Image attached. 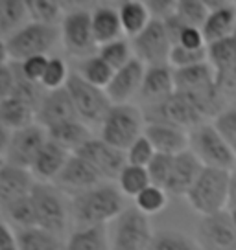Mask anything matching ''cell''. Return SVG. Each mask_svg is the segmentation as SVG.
Instances as JSON below:
<instances>
[{"label": "cell", "mask_w": 236, "mask_h": 250, "mask_svg": "<svg viewBox=\"0 0 236 250\" xmlns=\"http://www.w3.org/2000/svg\"><path fill=\"white\" fill-rule=\"evenodd\" d=\"M47 142V129L41 127L39 124H33L26 129L15 131L11 136V142H9L8 153H6V164L30 169L35 156L39 155V151Z\"/></svg>", "instance_id": "cell-14"}, {"label": "cell", "mask_w": 236, "mask_h": 250, "mask_svg": "<svg viewBox=\"0 0 236 250\" xmlns=\"http://www.w3.org/2000/svg\"><path fill=\"white\" fill-rule=\"evenodd\" d=\"M173 79H175V92H201L216 85V70L207 61L189 68L173 70Z\"/></svg>", "instance_id": "cell-24"}, {"label": "cell", "mask_w": 236, "mask_h": 250, "mask_svg": "<svg viewBox=\"0 0 236 250\" xmlns=\"http://www.w3.org/2000/svg\"><path fill=\"white\" fill-rule=\"evenodd\" d=\"M124 208V195L113 184H98L79 195L72 197L71 213L79 228L105 227L117 219Z\"/></svg>", "instance_id": "cell-1"}, {"label": "cell", "mask_w": 236, "mask_h": 250, "mask_svg": "<svg viewBox=\"0 0 236 250\" xmlns=\"http://www.w3.org/2000/svg\"><path fill=\"white\" fill-rule=\"evenodd\" d=\"M117 182H118V189L122 191V195L126 197H137L148 186H151L148 169L131 164H126V167L118 175Z\"/></svg>", "instance_id": "cell-35"}, {"label": "cell", "mask_w": 236, "mask_h": 250, "mask_svg": "<svg viewBox=\"0 0 236 250\" xmlns=\"http://www.w3.org/2000/svg\"><path fill=\"white\" fill-rule=\"evenodd\" d=\"M148 250H201L199 243L177 230H159L153 234Z\"/></svg>", "instance_id": "cell-37"}, {"label": "cell", "mask_w": 236, "mask_h": 250, "mask_svg": "<svg viewBox=\"0 0 236 250\" xmlns=\"http://www.w3.org/2000/svg\"><path fill=\"white\" fill-rule=\"evenodd\" d=\"M155 155H157V151H155V147L151 146V142L144 134H142L141 138H137L126 151L127 164L139 166V167H148V164L153 160Z\"/></svg>", "instance_id": "cell-43"}, {"label": "cell", "mask_w": 236, "mask_h": 250, "mask_svg": "<svg viewBox=\"0 0 236 250\" xmlns=\"http://www.w3.org/2000/svg\"><path fill=\"white\" fill-rule=\"evenodd\" d=\"M0 250H19L17 235L11 232V228L0 217Z\"/></svg>", "instance_id": "cell-51"}, {"label": "cell", "mask_w": 236, "mask_h": 250, "mask_svg": "<svg viewBox=\"0 0 236 250\" xmlns=\"http://www.w3.org/2000/svg\"><path fill=\"white\" fill-rule=\"evenodd\" d=\"M9 50H8V42L0 39V66H6L9 64Z\"/></svg>", "instance_id": "cell-54"}, {"label": "cell", "mask_w": 236, "mask_h": 250, "mask_svg": "<svg viewBox=\"0 0 236 250\" xmlns=\"http://www.w3.org/2000/svg\"><path fill=\"white\" fill-rule=\"evenodd\" d=\"M146 6H148L151 19H155V21H166L168 17H172L175 13L177 2L175 0H148Z\"/></svg>", "instance_id": "cell-50"}, {"label": "cell", "mask_w": 236, "mask_h": 250, "mask_svg": "<svg viewBox=\"0 0 236 250\" xmlns=\"http://www.w3.org/2000/svg\"><path fill=\"white\" fill-rule=\"evenodd\" d=\"M207 61L212 66L216 74L231 72L236 68V37L216 41L207 44Z\"/></svg>", "instance_id": "cell-31"}, {"label": "cell", "mask_w": 236, "mask_h": 250, "mask_svg": "<svg viewBox=\"0 0 236 250\" xmlns=\"http://www.w3.org/2000/svg\"><path fill=\"white\" fill-rule=\"evenodd\" d=\"M227 210H236V169L231 171V182H229V203Z\"/></svg>", "instance_id": "cell-53"}, {"label": "cell", "mask_w": 236, "mask_h": 250, "mask_svg": "<svg viewBox=\"0 0 236 250\" xmlns=\"http://www.w3.org/2000/svg\"><path fill=\"white\" fill-rule=\"evenodd\" d=\"M190 151L201 160L205 167H216L225 171L236 169L235 151L229 147L227 142L221 138V134L211 124H203L192 129Z\"/></svg>", "instance_id": "cell-5"}, {"label": "cell", "mask_w": 236, "mask_h": 250, "mask_svg": "<svg viewBox=\"0 0 236 250\" xmlns=\"http://www.w3.org/2000/svg\"><path fill=\"white\" fill-rule=\"evenodd\" d=\"M71 120H79V118L76 114L69 90L59 88V90H52V92L45 94L39 109H37L35 124H39L41 127H45L48 131L55 125L71 122Z\"/></svg>", "instance_id": "cell-18"}, {"label": "cell", "mask_w": 236, "mask_h": 250, "mask_svg": "<svg viewBox=\"0 0 236 250\" xmlns=\"http://www.w3.org/2000/svg\"><path fill=\"white\" fill-rule=\"evenodd\" d=\"M48 140L59 144L63 149H67L69 153H76L78 149H81L89 140H93L91 136V129L89 125L83 124L81 120H71L48 129Z\"/></svg>", "instance_id": "cell-26"}, {"label": "cell", "mask_w": 236, "mask_h": 250, "mask_svg": "<svg viewBox=\"0 0 236 250\" xmlns=\"http://www.w3.org/2000/svg\"><path fill=\"white\" fill-rule=\"evenodd\" d=\"M65 88L71 94L76 114L83 124L102 125L103 118L107 116L109 109L113 107V103L103 88L89 85L79 74H71Z\"/></svg>", "instance_id": "cell-6"}, {"label": "cell", "mask_w": 236, "mask_h": 250, "mask_svg": "<svg viewBox=\"0 0 236 250\" xmlns=\"http://www.w3.org/2000/svg\"><path fill=\"white\" fill-rule=\"evenodd\" d=\"M235 37H236V31H235Z\"/></svg>", "instance_id": "cell-58"}, {"label": "cell", "mask_w": 236, "mask_h": 250, "mask_svg": "<svg viewBox=\"0 0 236 250\" xmlns=\"http://www.w3.org/2000/svg\"><path fill=\"white\" fill-rule=\"evenodd\" d=\"M11 225H15L19 230H28V228L37 227V213H35V204H33L32 193L17 199L13 203L6 204L0 208Z\"/></svg>", "instance_id": "cell-32"}, {"label": "cell", "mask_w": 236, "mask_h": 250, "mask_svg": "<svg viewBox=\"0 0 236 250\" xmlns=\"http://www.w3.org/2000/svg\"><path fill=\"white\" fill-rule=\"evenodd\" d=\"M98 55H100L115 72L120 70V68H124L127 62L135 57L133 46H131V42L126 39L113 41V42H107V44L100 46Z\"/></svg>", "instance_id": "cell-38"}, {"label": "cell", "mask_w": 236, "mask_h": 250, "mask_svg": "<svg viewBox=\"0 0 236 250\" xmlns=\"http://www.w3.org/2000/svg\"><path fill=\"white\" fill-rule=\"evenodd\" d=\"M166 206H168V193H166V189L165 188L153 186V184L135 197V208L141 210L148 217L163 211Z\"/></svg>", "instance_id": "cell-39"}, {"label": "cell", "mask_w": 236, "mask_h": 250, "mask_svg": "<svg viewBox=\"0 0 236 250\" xmlns=\"http://www.w3.org/2000/svg\"><path fill=\"white\" fill-rule=\"evenodd\" d=\"M59 39H61L59 28L26 22L13 35H9L6 42H8L9 57L15 62H23L28 57L47 55Z\"/></svg>", "instance_id": "cell-4"}, {"label": "cell", "mask_w": 236, "mask_h": 250, "mask_svg": "<svg viewBox=\"0 0 236 250\" xmlns=\"http://www.w3.org/2000/svg\"><path fill=\"white\" fill-rule=\"evenodd\" d=\"M209 13L211 11L207 8L205 0H177L175 15L179 17L187 26H194V28L201 30Z\"/></svg>", "instance_id": "cell-40"}, {"label": "cell", "mask_w": 236, "mask_h": 250, "mask_svg": "<svg viewBox=\"0 0 236 250\" xmlns=\"http://www.w3.org/2000/svg\"><path fill=\"white\" fill-rule=\"evenodd\" d=\"M144 120H146V124H166L173 125V127H181L185 131L203 125L201 114L194 109V105L181 92L172 94L170 98L153 103V105H146Z\"/></svg>", "instance_id": "cell-8"}, {"label": "cell", "mask_w": 236, "mask_h": 250, "mask_svg": "<svg viewBox=\"0 0 236 250\" xmlns=\"http://www.w3.org/2000/svg\"><path fill=\"white\" fill-rule=\"evenodd\" d=\"M74 155L85 158L87 162L100 173V177L107 180L118 179L120 171H122L127 164L126 151H120V149L113 147L107 142H103L102 138H93V140H89L85 146L81 149H78Z\"/></svg>", "instance_id": "cell-13"}, {"label": "cell", "mask_w": 236, "mask_h": 250, "mask_svg": "<svg viewBox=\"0 0 236 250\" xmlns=\"http://www.w3.org/2000/svg\"><path fill=\"white\" fill-rule=\"evenodd\" d=\"M28 19L26 2L23 0H0V39L2 35H13L19 28L24 26Z\"/></svg>", "instance_id": "cell-34"}, {"label": "cell", "mask_w": 236, "mask_h": 250, "mask_svg": "<svg viewBox=\"0 0 236 250\" xmlns=\"http://www.w3.org/2000/svg\"><path fill=\"white\" fill-rule=\"evenodd\" d=\"M69 78H71V74H69L65 59H61V57H48V64L47 70H45V76L41 79V86L47 92L59 90V88L67 86Z\"/></svg>", "instance_id": "cell-41"}, {"label": "cell", "mask_w": 236, "mask_h": 250, "mask_svg": "<svg viewBox=\"0 0 236 250\" xmlns=\"http://www.w3.org/2000/svg\"><path fill=\"white\" fill-rule=\"evenodd\" d=\"M212 125L236 155V107H229L223 110L220 116L214 120Z\"/></svg>", "instance_id": "cell-45"}, {"label": "cell", "mask_w": 236, "mask_h": 250, "mask_svg": "<svg viewBox=\"0 0 236 250\" xmlns=\"http://www.w3.org/2000/svg\"><path fill=\"white\" fill-rule=\"evenodd\" d=\"M118 15H120L122 30L131 39H135L137 35H141L142 31L148 28V24L151 22V15L150 11H148L146 2H139V0L120 2Z\"/></svg>", "instance_id": "cell-28"}, {"label": "cell", "mask_w": 236, "mask_h": 250, "mask_svg": "<svg viewBox=\"0 0 236 250\" xmlns=\"http://www.w3.org/2000/svg\"><path fill=\"white\" fill-rule=\"evenodd\" d=\"M144 136L151 142L157 153L163 155H179L189 151L190 147V134L181 129L166 124H146Z\"/></svg>", "instance_id": "cell-20"}, {"label": "cell", "mask_w": 236, "mask_h": 250, "mask_svg": "<svg viewBox=\"0 0 236 250\" xmlns=\"http://www.w3.org/2000/svg\"><path fill=\"white\" fill-rule=\"evenodd\" d=\"M91 22H93V35L98 46L122 39L124 30H122L118 9L111 6H98L91 13Z\"/></svg>", "instance_id": "cell-25"}, {"label": "cell", "mask_w": 236, "mask_h": 250, "mask_svg": "<svg viewBox=\"0 0 236 250\" xmlns=\"http://www.w3.org/2000/svg\"><path fill=\"white\" fill-rule=\"evenodd\" d=\"M61 42L65 50L74 57H93L98 54L100 46L93 35L91 13L85 9H72L65 15L61 22Z\"/></svg>", "instance_id": "cell-10"}, {"label": "cell", "mask_w": 236, "mask_h": 250, "mask_svg": "<svg viewBox=\"0 0 236 250\" xmlns=\"http://www.w3.org/2000/svg\"><path fill=\"white\" fill-rule=\"evenodd\" d=\"M146 68L148 66L141 59L133 57L124 68L115 72L109 86L105 88V94H107V98L111 100L113 105L129 103L135 96L141 94V86H142V81H144Z\"/></svg>", "instance_id": "cell-16"}, {"label": "cell", "mask_w": 236, "mask_h": 250, "mask_svg": "<svg viewBox=\"0 0 236 250\" xmlns=\"http://www.w3.org/2000/svg\"><path fill=\"white\" fill-rule=\"evenodd\" d=\"M216 86L229 107H236V68L231 72L216 74Z\"/></svg>", "instance_id": "cell-47"}, {"label": "cell", "mask_w": 236, "mask_h": 250, "mask_svg": "<svg viewBox=\"0 0 236 250\" xmlns=\"http://www.w3.org/2000/svg\"><path fill=\"white\" fill-rule=\"evenodd\" d=\"M69 158H71V153L67 149H63L55 142L48 140L39 151V155L35 156L30 171L41 182L50 184V182H54L59 177V173L63 171V167L69 162Z\"/></svg>", "instance_id": "cell-22"}, {"label": "cell", "mask_w": 236, "mask_h": 250, "mask_svg": "<svg viewBox=\"0 0 236 250\" xmlns=\"http://www.w3.org/2000/svg\"><path fill=\"white\" fill-rule=\"evenodd\" d=\"M201 62H207V48H203V50H187L183 46H172L168 64L173 70L189 68V66L201 64Z\"/></svg>", "instance_id": "cell-42"}, {"label": "cell", "mask_w": 236, "mask_h": 250, "mask_svg": "<svg viewBox=\"0 0 236 250\" xmlns=\"http://www.w3.org/2000/svg\"><path fill=\"white\" fill-rule=\"evenodd\" d=\"M33 186L35 182L30 169L6 164L0 169V208L30 195Z\"/></svg>", "instance_id": "cell-23"}, {"label": "cell", "mask_w": 236, "mask_h": 250, "mask_svg": "<svg viewBox=\"0 0 236 250\" xmlns=\"http://www.w3.org/2000/svg\"><path fill=\"white\" fill-rule=\"evenodd\" d=\"M47 64H48L47 55H35V57H28V59H24L23 62H19L17 68H19V72L23 74L24 79H28V81H32V83L41 85V79H43V76H45Z\"/></svg>", "instance_id": "cell-46"}, {"label": "cell", "mask_w": 236, "mask_h": 250, "mask_svg": "<svg viewBox=\"0 0 236 250\" xmlns=\"http://www.w3.org/2000/svg\"><path fill=\"white\" fill-rule=\"evenodd\" d=\"M35 116H37V110L17 96L0 102V122L13 133L35 124Z\"/></svg>", "instance_id": "cell-27"}, {"label": "cell", "mask_w": 236, "mask_h": 250, "mask_svg": "<svg viewBox=\"0 0 236 250\" xmlns=\"http://www.w3.org/2000/svg\"><path fill=\"white\" fill-rule=\"evenodd\" d=\"M172 94H175V79H173L172 66L170 64L148 66L139 98L142 102H146V105H153V103L170 98Z\"/></svg>", "instance_id": "cell-21"}, {"label": "cell", "mask_w": 236, "mask_h": 250, "mask_svg": "<svg viewBox=\"0 0 236 250\" xmlns=\"http://www.w3.org/2000/svg\"><path fill=\"white\" fill-rule=\"evenodd\" d=\"M11 136H13V131H9L6 125L0 122V155L6 156L9 147V142H11Z\"/></svg>", "instance_id": "cell-52"}, {"label": "cell", "mask_w": 236, "mask_h": 250, "mask_svg": "<svg viewBox=\"0 0 236 250\" xmlns=\"http://www.w3.org/2000/svg\"><path fill=\"white\" fill-rule=\"evenodd\" d=\"M173 46H183L187 50H203V48H207V42H205V37L199 28L185 26Z\"/></svg>", "instance_id": "cell-48"}, {"label": "cell", "mask_w": 236, "mask_h": 250, "mask_svg": "<svg viewBox=\"0 0 236 250\" xmlns=\"http://www.w3.org/2000/svg\"><path fill=\"white\" fill-rule=\"evenodd\" d=\"M150 217L135 206L126 208L117 217L111 235V250H148L153 239Z\"/></svg>", "instance_id": "cell-7"}, {"label": "cell", "mask_w": 236, "mask_h": 250, "mask_svg": "<svg viewBox=\"0 0 236 250\" xmlns=\"http://www.w3.org/2000/svg\"><path fill=\"white\" fill-rule=\"evenodd\" d=\"M131 46L135 57L141 59L146 66H159L168 64L173 44L165 28V22L151 19L148 28L131 41Z\"/></svg>", "instance_id": "cell-11"}, {"label": "cell", "mask_w": 236, "mask_h": 250, "mask_svg": "<svg viewBox=\"0 0 236 250\" xmlns=\"http://www.w3.org/2000/svg\"><path fill=\"white\" fill-rule=\"evenodd\" d=\"M17 86V72L15 66L6 64V66H0V102L8 100L13 96Z\"/></svg>", "instance_id": "cell-49"}, {"label": "cell", "mask_w": 236, "mask_h": 250, "mask_svg": "<svg viewBox=\"0 0 236 250\" xmlns=\"http://www.w3.org/2000/svg\"><path fill=\"white\" fill-rule=\"evenodd\" d=\"M205 166L201 164V160L197 158L192 151H185L179 155L173 156V166L168 182H166V193L173 197H187L190 191V188L196 184L197 177L201 175Z\"/></svg>", "instance_id": "cell-19"}, {"label": "cell", "mask_w": 236, "mask_h": 250, "mask_svg": "<svg viewBox=\"0 0 236 250\" xmlns=\"http://www.w3.org/2000/svg\"><path fill=\"white\" fill-rule=\"evenodd\" d=\"M32 199L37 213V227L55 235L63 234L69 223V210L61 191L54 184L37 182L32 189Z\"/></svg>", "instance_id": "cell-9"}, {"label": "cell", "mask_w": 236, "mask_h": 250, "mask_svg": "<svg viewBox=\"0 0 236 250\" xmlns=\"http://www.w3.org/2000/svg\"><path fill=\"white\" fill-rule=\"evenodd\" d=\"M79 76L85 79L89 85L98 86V88H103V90H105V88L109 86L113 76H115V70L111 68L107 62L103 61L100 55L96 54L81 62V66H79Z\"/></svg>", "instance_id": "cell-36"}, {"label": "cell", "mask_w": 236, "mask_h": 250, "mask_svg": "<svg viewBox=\"0 0 236 250\" xmlns=\"http://www.w3.org/2000/svg\"><path fill=\"white\" fill-rule=\"evenodd\" d=\"M102 180L103 179L100 177V173L96 171L85 158H81L78 155H71L63 171L59 173V177L52 184L59 191H65V193H71L72 197H76L87 189H91V188L102 184Z\"/></svg>", "instance_id": "cell-15"}, {"label": "cell", "mask_w": 236, "mask_h": 250, "mask_svg": "<svg viewBox=\"0 0 236 250\" xmlns=\"http://www.w3.org/2000/svg\"><path fill=\"white\" fill-rule=\"evenodd\" d=\"M19 250H65L67 243L61 241V235L47 232L43 228H28L17 234Z\"/></svg>", "instance_id": "cell-29"}, {"label": "cell", "mask_w": 236, "mask_h": 250, "mask_svg": "<svg viewBox=\"0 0 236 250\" xmlns=\"http://www.w3.org/2000/svg\"><path fill=\"white\" fill-rule=\"evenodd\" d=\"M4 166H6V156H4V155H0V169H2Z\"/></svg>", "instance_id": "cell-55"}, {"label": "cell", "mask_w": 236, "mask_h": 250, "mask_svg": "<svg viewBox=\"0 0 236 250\" xmlns=\"http://www.w3.org/2000/svg\"><path fill=\"white\" fill-rule=\"evenodd\" d=\"M146 129L144 112L131 103L113 105L102 122V140L109 146L127 151L137 138H141Z\"/></svg>", "instance_id": "cell-3"}, {"label": "cell", "mask_w": 236, "mask_h": 250, "mask_svg": "<svg viewBox=\"0 0 236 250\" xmlns=\"http://www.w3.org/2000/svg\"><path fill=\"white\" fill-rule=\"evenodd\" d=\"M65 250H111V239L105 227L78 228L69 237Z\"/></svg>", "instance_id": "cell-30"}, {"label": "cell", "mask_w": 236, "mask_h": 250, "mask_svg": "<svg viewBox=\"0 0 236 250\" xmlns=\"http://www.w3.org/2000/svg\"><path fill=\"white\" fill-rule=\"evenodd\" d=\"M231 250H236V243H235V247H233V249H231Z\"/></svg>", "instance_id": "cell-57"}, {"label": "cell", "mask_w": 236, "mask_h": 250, "mask_svg": "<svg viewBox=\"0 0 236 250\" xmlns=\"http://www.w3.org/2000/svg\"><path fill=\"white\" fill-rule=\"evenodd\" d=\"M201 250H231L236 243V225L229 210L201 217L197 223Z\"/></svg>", "instance_id": "cell-12"}, {"label": "cell", "mask_w": 236, "mask_h": 250, "mask_svg": "<svg viewBox=\"0 0 236 250\" xmlns=\"http://www.w3.org/2000/svg\"><path fill=\"white\" fill-rule=\"evenodd\" d=\"M173 166V156L172 155H163V153H157L153 156L150 164H148V175H150V180L153 186L165 188L166 182H168V177H170V171H172Z\"/></svg>", "instance_id": "cell-44"}, {"label": "cell", "mask_w": 236, "mask_h": 250, "mask_svg": "<svg viewBox=\"0 0 236 250\" xmlns=\"http://www.w3.org/2000/svg\"><path fill=\"white\" fill-rule=\"evenodd\" d=\"M28 11V22L45 24V26H55L59 28L67 13H63V6L54 0H28L26 2Z\"/></svg>", "instance_id": "cell-33"}, {"label": "cell", "mask_w": 236, "mask_h": 250, "mask_svg": "<svg viewBox=\"0 0 236 250\" xmlns=\"http://www.w3.org/2000/svg\"><path fill=\"white\" fill-rule=\"evenodd\" d=\"M229 182H231V171L203 167L196 184L187 193V201L192 206V210L197 211L201 217L227 210Z\"/></svg>", "instance_id": "cell-2"}, {"label": "cell", "mask_w": 236, "mask_h": 250, "mask_svg": "<svg viewBox=\"0 0 236 250\" xmlns=\"http://www.w3.org/2000/svg\"><path fill=\"white\" fill-rule=\"evenodd\" d=\"M231 215H233V219H235V225H236V210H231Z\"/></svg>", "instance_id": "cell-56"}, {"label": "cell", "mask_w": 236, "mask_h": 250, "mask_svg": "<svg viewBox=\"0 0 236 250\" xmlns=\"http://www.w3.org/2000/svg\"><path fill=\"white\" fill-rule=\"evenodd\" d=\"M209 8V17L205 21L201 33L207 44H212L216 41L233 37L236 31V2L229 0H205Z\"/></svg>", "instance_id": "cell-17"}]
</instances>
